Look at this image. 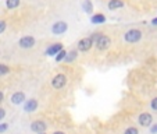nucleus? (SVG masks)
Instances as JSON below:
<instances>
[{"instance_id":"nucleus-1","label":"nucleus","mask_w":157,"mask_h":134,"mask_svg":"<svg viewBox=\"0 0 157 134\" xmlns=\"http://www.w3.org/2000/svg\"><path fill=\"white\" fill-rule=\"evenodd\" d=\"M124 38L128 43H136V42H139L142 39V31L138 30V28H131V30H128L125 32Z\"/></svg>"},{"instance_id":"nucleus-2","label":"nucleus","mask_w":157,"mask_h":134,"mask_svg":"<svg viewBox=\"0 0 157 134\" xmlns=\"http://www.w3.org/2000/svg\"><path fill=\"white\" fill-rule=\"evenodd\" d=\"M110 45H111V39L107 35H101L100 34V35L95 39V46L99 51H106V49L110 48Z\"/></svg>"},{"instance_id":"nucleus-3","label":"nucleus","mask_w":157,"mask_h":134,"mask_svg":"<svg viewBox=\"0 0 157 134\" xmlns=\"http://www.w3.org/2000/svg\"><path fill=\"white\" fill-rule=\"evenodd\" d=\"M93 45H95V41L92 39V36H86V38H82L78 42V51L88 52V51H90V48H92Z\"/></svg>"},{"instance_id":"nucleus-4","label":"nucleus","mask_w":157,"mask_h":134,"mask_svg":"<svg viewBox=\"0 0 157 134\" xmlns=\"http://www.w3.org/2000/svg\"><path fill=\"white\" fill-rule=\"evenodd\" d=\"M138 123H139V126H142V127H150V126L153 124V116H151L149 112H143V113H140L139 116H138Z\"/></svg>"},{"instance_id":"nucleus-5","label":"nucleus","mask_w":157,"mask_h":134,"mask_svg":"<svg viewBox=\"0 0 157 134\" xmlns=\"http://www.w3.org/2000/svg\"><path fill=\"white\" fill-rule=\"evenodd\" d=\"M65 84H67V77H65L64 74H56L53 77V80H52V85H53V88H56V89L64 88Z\"/></svg>"},{"instance_id":"nucleus-6","label":"nucleus","mask_w":157,"mask_h":134,"mask_svg":"<svg viewBox=\"0 0 157 134\" xmlns=\"http://www.w3.org/2000/svg\"><path fill=\"white\" fill-rule=\"evenodd\" d=\"M67 30H68V25H67L65 21H57V22L53 24V27H52V32L54 35H63Z\"/></svg>"},{"instance_id":"nucleus-7","label":"nucleus","mask_w":157,"mask_h":134,"mask_svg":"<svg viewBox=\"0 0 157 134\" xmlns=\"http://www.w3.org/2000/svg\"><path fill=\"white\" fill-rule=\"evenodd\" d=\"M35 38L31 35H27V36H22V38L18 41V45H20V48L22 49H31L33 48V45H35Z\"/></svg>"},{"instance_id":"nucleus-8","label":"nucleus","mask_w":157,"mask_h":134,"mask_svg":"<svg viewBox=\"0 0 157 134\" xmlns=\"http://www.w3.org/2000/svg\"><path fill=\"white\" fill-rule=\"evenodd\" d=\"M46 128H48V126L43 120H33L31 123V130L35 133H43V131H46Z\"/></svg>"},{"instance_id":"nucleus-9","label":"nucleus","mask_w":157,"mask_h":134,"mask_svg":"<svg viewBox=\"0 0 157 134\" xmlns=\"http://www.w3.org/2000/svg\"><path fill=\"white\" fill-rule=\"evenodd\" d=\"M24 101H25V94L21 92V91H17V92H14L10 96V102L13 105H21L24 104Z\"/></svg>"},{"instance_id":"nucleus-10","label":"nucleus","mask_w":157,"mask_h":134,"mask_svg":"<svg viewBox=\"0 0 157 134\" xmlns=\"http://www.w3.org/2000/svg\"><path fill=\"white\" fill-rule=\"evenodd\" d=\"M38 108V101L36 99H28L24 102V112L25 113H32Z\"/></svg>"},{"instance_id":"nucleus-11","label":"nucleus","mask_w":157,"mask_h":134,"mask_svg":"<svg viewBox=\"0 0 157 134\" xmlns=\"http://www.w3.org/2000/svg\"><path fill=\"white\" fill-rule=\"evenodd\" d=\"M61 49H63L61 43H53V45H50V46L46 49V55H48V56H56Z\"/></svg>"},{"instance_id":"nucleus-12","label":"nucleus","mask_w":157,"mask_h":134,"mask_svg":"<svg viewBox=\"0 0 157 134\" xmlns=\"http://www.w3.org/2000/svg\"><path fill=\"white\" fill-rule=\"evenodd\" d=\"M90 22H92V24H103V22H106V15L101 14V13L93 14L92 17H90Z\"/></svg>"},{"instance_id":"nucleus-13","label":"nucleus","mask_w":157,"mask_h":134,"mask_svg":"<svg viewBox=\"0 0 157 134\" xmlns=\"http://www.w3.org/2000/svg\"><path fill=\"white\" fill-rule=\"evenodd\" d=\"M110 10H118V9H122L124 7V2L122 0H110L109 4H107Z\"/></svg>"},{"instance_id":"nucleus-14","label":"nucleus","mask_w":157,"mask_h":134,"mask_svg":"<svg viewBox=\"0 0 157 134\" xmlns=\"http://www.w3.org/2000/svg\"><path fill=\"white\" fill-rule=\"evenodd\" d=\"M82 7H83V11H85L86 14H92L93 4H92V2H90V0H85V2H83V4H82Z\"/></svg>"},{"instance_id":"nucleus-15","label":"nucleus","mask_w":157,"mask_h":134,"mask_svg":"<svg viewBox=\"0 0 157 134\" xmlns=\"http://www.w3.org/2000/svg\"><path fill=\"white\" fill-rule=\"evenodd\" d=\"M20 2H21V0H6V7L9 10L17 9V7L20 6Z\"/></svg>"},{"instance_id":"nucleus-16","label":"nucleus","mask_w":157,"mask_h":134,"mask_svg":"<svg viewBox=\"0 0 157 134\" xmlns=\"http://www.w3.org/2000/svg\"><path fill=\"white\" fill-rule=\"evenodd\" d=\"M77 56H78V52L77 51H71L70 53H67V56H65V62L67 63H71V62H74L75 59H77Z\"/></svg>"},{"instance_id":"nucleus-17","label":"nucleus","mask_w":157,"mask_h":134,"mask_svg":"<svg viewBox=\"0 0 157 134\" xmlns=\"http://www.w3.org/2000/svg\"><path fill=\"white\" fill-rule=\"evenodd\" d=\"M65 56H67V52H65L64 49H61V51H60L59 53L54 56V59H56V62H61V60L65 59Z\"/></svg>"},{"instance_id":"nucleus-18","label":"nucleus","mask_w":157,"mask_h":134,"mask_svg":"<svg viewBox=\"0 0 157 134\" xmlns=\"http://www.w3.org/2000/svg\"><path fill=\"white\" fill-rule=\"evenodd\" d=\"M124 134H139V130H138L136 127H133V126H131V127H127L124 130Z\"/></svg>"},{"instance_id":"nucleus-19","label":"nucleus","mask_w":157,"mask_h":134,"mask_svg":"<svg viewBox=\"0 0 157 134\" xmlns=\"http://www.w3.org/2000/svg\"><path fill=\"white\" fill-rule=\"evenodd\" d=\"M10 73V67L7 64H0V75L9 74Z\"/></svg>"},{"instance_id":"nucleus-20","label":"nucleus","mask_w":157,"mask_h":134,"mask_svg":"<svg viewBox=\"0 0 157 134\" xmlns=\"http://www.w3.org/2000/svg\"><path fill=\"white\" fill-rule=\"evenodd\" d=\"M150 108L154 110V112H157V96L150 101Z\"/></svg>"},{"instance_id":"nucleus-21","label":"nucleus","mask_w":157,"mask_h":134,"mask_svg":"<svg viewBox=\"0 0 157 134\" xmlns=\"http://www.w3.org/2000/svg\"><path fill=\"white\" fill-rule=\"evenodd\" d=\"M6 27H7L6 21H4V20H0V34H3L4 31H6Z\"/></svg>"},{"instance_id":"nucleus-22","label":"nucleus","mask_w":157,"mask_h":134,"mask_svg":"<svg viewBox=\"0 0 157 134\" xmlns=\"http://www.w3.org/2000/svg\"><path fill=\"white\" fill-rule=\"evenodd\" d=\"M7 128H9V124H7V123H2V124H0V133H4Z\"/></svg>"},{"instance_id":"nucleus-23","label":"nucleus","mask_w":157,"mask_h":134,"mask_svg":"<svg viewBox=\"0 0 157 134\" xmlns=\"http://www.w3.org/2000/svg\"><path fill=\"white\" fill-rule=\"evenodd\" d=\"M4 117H6V110H4L3 108H0V122H2Z\"/></svg>"},{"instance_id":"nucleus-24","label":"nucleus","mask_w":157,"mask_h":134,"mask_svg":"<svg viewBox=\"0 0 157 134\" xmlns=\"http://www.w3.org/2000/svg\"><path fill=\"white\" fill-rule=\"evenodd\" d=\"M150 133H151V134H156V133H157V124H153V126H151V127H150Z\"/></svg>"},{"instance_id":"nucleus-25","label":"nucleus","mask_w":157,"mask_h":134,"mask_svg":"<svg viewBox=\"0 0 157 134\" xmlns=\"http://www.w3.org/2000/svg\"><path fill=\"white\" fill-rule=\"evenodd\" d=\"M3 99H4V94L2 92V91H0V104L3 102Z\"/></svg>"},{"instance_id":"nucleus-26","label":"nucleus","mask_w":157,"mask_h":134,"mask_svg":"<svg viewBox=\"0 0 157 134\" xmlns=\"http://www.w3.org/2000/svg\"><path fill=\"white\" fill-rule=\"evenodd\" d=\"M151 25H157V17L151 20Z\"/></svg>"},{"instance_id":"nucleus-27","label":"nucleus","mask_w":157,"mask_h":134,"mask_svg":"<svg viewBox=\"0 0 157 134\" xmlns=\"http://www.w3.org/2000/svg\"><path fill=\"white\" fill-rule=\"evenodd\" d=\"M53 134H65V133H64V131H54Z\"/></svg>"},{"instance_id":"nucleus-28","label":"nucleus","mask_w":157,"mask_h":134,"mask_svg":"<svg viewBox=\"0 0 157 134\" xmlns=\"http://www.w3.org/2000/svg\"><path fill=\"white\" fill-rule=\"evenodd\" d=\"M38 134H48V133H46V131H43V133H38Z\"/></svg>"}]
</instances>
